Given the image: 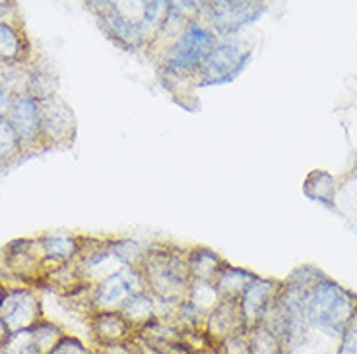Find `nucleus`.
Returning a JSON list of instances; mask_svg holds the SVG:
<instances>
[{
  "instance_id": "f257e3e1",
  "label": "nucleus",
  "mask_w": 357,
  "mask_h": 354,
  "mask_svg": "<svg viewBox=\"0 0 357 354\" xmlns=\"http://www.w3.org/2000/svg\"><path fill=\"white\" fill-rule=\"evenodd\" d=\"M307 321L309 328L324 335L340 337L356 319L357 306L354 296L338 284H317L307 292Z\"/></svg>"
},
{
  "instance_id": "f03ea898",
  "label": "nucleus",
  "mask_w": 357,
  "mask_h": 354,
  "mask_svg": "<svg viewBox=\"0 0 357 354\" xmlns=\"http://www.w3.org/2000/svg\"><path fill=\"white\" fill-rule=\"evenodd\" d=\"M214 37L200 24H190L171 49L167 66L171 70L188 72L200 68L214 51Z\"/></svg>"
},
{
  "instance_id": "7ed1b4c3",
  "label": "nucleus",
  "mask_w": 357,
  "mask_h": 354,
  "mask_svg": "<svg viewBox=\"0 0 357 354\" xmlns=\"http://www.w3.org/2000/svg\"><path fill=\"white\" fill-rule=\"evenodd\" d=\"M250 54L243 51L237 43H222L214 47V51L200 66V80L204 86H222L235 80L245 64L249 63Z\"/></svg>"
},
{
  "instance_id": "20e7f679",
  "label": "nucleus",
  "mask_w": 357,
  "mask_h": 354,
  "mask_svg": "<svg viewBox=\"0 0 357 354\" xmlns=\"http://www.w3.org/2000/svg\"><path fill=\"white\" fill-rule=\"evenodd\" d=\"M0 319L10 333H20L41 323V304L31 291L14 289L4 292L0 300Z\"/></svg>"
},
{
  "instance_id": "39448f33",
  "label": "nucleus",
  "mask_w": 357,
  "mask_h": 354,
  "mask_svg": "<svg viewBox=\"0 0 357 354\" xmlns=\"http://www.w3.org/2000/svg\"><path fill=\"white\" fill-rule=\"evenodd\" d=\"M64 331L51 321H41L36 328L10 333L6 343L0 346V354H49L61 343Z\"/></svg>"
},
{
  "instance_id": "423d86ee",
  "label": "nucleus",
  "mask_w": 357,
  "mask_h": 354,
  "mask_svg": "<svg viewBox=\"0 0 357 354\" xmlns=\"http://www.w3.org/2000/svg\"><path fill=\"white\" fill-rule=\"evenodd\" d=\"M212 26L222 33H233L249 26L262 14L264 6L257 2H210L206 4Z\"/></svg>"
},
{
  "instance_id": "0eeeda50",
  "label": "nucleus",
  "mask_w": 357,
  "mask_h": 354,
  "mask_svg": "<svg viewBox=\"0 0 357 354\" xmlns=\"http://www.w3.org/2000/svg\"><path fill=\"white\" fill-rule=\"evenodd\" d=\"M136 292H140L136 273L132 269H121L99 284L93 300L98 304V308H101V312L115 310V308H123L126 300Z\"/></svg>"
},
{
  "instance_id": "6e6552de",
  "label": "nucleus",
  "mask_w": 357,
  "mask_h": 354,
  "mask_svg": "<svg viewBox=\"0 0 357 354\" xmlns=\"http://www.w3.org/2000/svg\"><path fill=\"white\" fill-rule=\"evenodd\" d=\"M10 126L18 136L20 143H29L39 138L41 134V111H39V101L29 93H20L14 99L12 108H10L8 118Z\"/></svg>"
},
{
  "instance_id": "1a4fd4ad",
  "label": "nucleus",
  "mask_w": 357,
  "mask_h": 354,
  "mask_svg": "<svg viewBox=\"0 0 357 354\" xmlns=\"http://www.w3.org/2000/svg\"><path fill=\"white\" fill-rule=\"evenodd\" d=\"M148 273H150L152 289L165 300L177 298L185 284V267L178 259L171 256L161 254L152 259L148 266Z\"/></svg>"
},
{
  "instance_id": "9d476101",
  "label": "nucleus",
  "mask_w": 357,
  "mask_h": 354,
  "mask_svg": "<svg viewBox=\"0 0 357 354\" xmlns=\"http://www.w3.org/2000/svg\"><path fill=\"white\" fill-rule=\"evenodd\" d=\"M208 335L215 343H222L231 337L247 335V325L243 321L241 306L239 300L223 298L214 310L208 314Z\"/></svg>"
},
{
  "instance_id": "9b49d317",
  "label": "nucleus",
  "mask_w": 357,
  "mask_h": 354,
  "mask_svg": "<svg viewBox=\"0 0 357 354\" xmlns=\"http://www.w3.org/2000/svg\"><path fill=\"white\" fill-rule=\"evenodd\" d=\"M39 111H41V134L51 138V140H63L68 138L74 128L72 122V111L63 99L51 95L39 101Z\"/></svg>"
},
{
  "instance_id": "f8f14e48",
  "label": "nucleus",
  "mask_w": 357,
  "mask_h": 354,
  "mask_svg": "<svg viewBox=\"0 0 357 354\" xmlns=\"http://www.w3.org/2000/svg\"><path fill=\"white\" fill-rule=\"evenodd\" d=\"M272 291H274V284L272 283L255 281V283H250L247 287V291L243 292V296L239 298V306H241L243 321L247 325V331L260 325L268 316V308H270V300H272Z\"/></svg>"
},
{
  "instance_id": "ddd939ff",
  "label": "nucleus",
  "mask_w": 357,
  "mask_h": 354,
  "mask_svg": "<svg viewBox=\"0 0 357 354\" xmlns=\"http://www.w3.org/2000/svg\"><path fill=\"white\" fill-rule=\"evenodd\" d=\"M91 328L101 345L116 346L130 335L132 323L123 316L121 310H105L96 314Z\"/></svg>"
},
{
  "instance_id": "4468645a",
  "label": "nucleus",
  "mask_w": 357,
  "mask_h": 354,
  "mask_svg": "<svg viewBox=\"0 0 357 354\" xmlns=\"http://www.w3.org/2000/svg\"><path fill=\"white\" fill-rule=\"evenodd\" d=\"M105 26H107L109 33L115 39H119L123 45L136 47V45L142 43V26L128 18V16H125L116 6L105 14Z\"/></svg>"
},
{
  "instance_id": "2eb2a0df",
  "label": "nucleus",
  "mask_w": 357,
  "mask_h": 354,
  "mask_svg": "<svg viewBox=\"0 0 357 354\" xmlns=\"http://www.w3.org/2000/svg\"><path fill=\"white\" fill-rule=\"evenodd\" d=\"M247 343L250 354H286L282 341L264 323L247 331Z\"/></svg>"
},
{
  "instance_id": "dca6fc26",
  "label": "nucleus",
  "mask_w": 357,
  "mask_h": 354,
  "mask_svg": "<svg viewBox=\"0 0 357 354\" xmlns=\"http://www.w3.org/2000/svg\"><path fill=\"white\" fill-rule=\"evenodd\" d=\"M123 316H125L130 323H140V325H148L152 318L155 316L153 314V302L142 294V292H136L134 296H130L126 304L121 308Z\"/></svg>"
},
{
  "instance_id": "f3484780",
  "label": "nucleus",
  "mask_w": 357,
  "mask_h": 354,
  "mask_svg": "<svg viewBox=\"0 0 357 354\" xmlns=\"http://www.w3.org/2000/svg\"><path fill=\"white\" fill-rule=\"evenodd\" d=\"M39 248L43 250L45 257L51 259H68V257L76 252V242L72 236H64V234H53V236H45L39 242Z\"/></svg>"
},
{
  "instance_id": "a211bd4d",
  "label": "nucleus",
  "mask_w": 357,
  "mask_h": 354,
  "mask_svg": "<svg viewBox=\"0 0 357 354\" xmlns=\"http://www.w3.org/2000/svg\"><path fill=\"white\" fill-rule=\"evenodd\" d=\"M250 275L241 271V269H231L227 273H223L222 281L218 284V292L223 294L229 300H239L243 296V292L247 291L249 287Z\"/></svg>"
},
{
  "instance_id": "6ab92c4d",
  "label": "nucleus",
  "mask_w": 357,
  "mask_h": 354,
  "mask_svg": "<svg viewBox=\"0 0 357 354\" xmlns=\"http://www.w3.org/2000/svg\"><path fill=\"white\" fill-rule=\"evenodd\" d=\"M22 54V39L18 31L8 24L0 22V58L16 61Z\"/></svg>"
},
{
  "instance_id": "aec40b11",
  "label": "nucleus",
  "mask_w": 357,
  "mask_h": 354,
  "mask_svg": "<svg viewBox=\"0 0 357 354\" xmlns=\"http://www.w3.org/2000/svg\"><path fill=\"white\" fill-rule=\"evenodd\" d=\"M20 140L16 132H14V128L10 126V122L6 118H0V159H6L10 157L14 151L18 150Z\"/></svg>"
},
{
  "instance_id": "412c9836",
  "label": "nucleus",
  "mask_w": 357,
  "mask_h": 354,
  "mask_svg": "<svg viewBox=\"0 0 357 354\" xmlns=\"http://www.w3.org/2000/svg\"><path fill=\"white\" fill-rule=\"evenodd\" d=\"M220 264V259L212 254V252H202V254H197L195 262H192V271L198 275V277H208L215 271V267Z\"/></svg>"
},
{
  "instance_id": "4be33fe9",
  "label": "nucleus",
  "mask_w": 357,
  "mask_h": 354,
  "mask_svg": "<svg viewBox=\"0 0 357 354\" xmlns=\"http://www.w3.org/2000/svg\"><path fill=\"white\" fill-rule=\"evenodd\" d=\"M336 354H357V316L346 331L340 335V345Z\"/></svg>"
},
{
  "instance_id": "5701e85b",
  "label": "nucleus",
  "mask_w": 357,
  "mask_h": 354,
  "mask_svg": "<svg viewBox=\"0 0 357 354\" xmlns=\"http://www.w3.org/2000/svg\"><path fill=\"white\" fill-rule=\"evenodd\" d=\"M49 354H91V353L88 351V346H84L82 341L74 339V337L64 335L63 339H61V343L54 346L53 351H51Z\"/></svg>"
},
{
  "instance_id": "b1692460",
  "label": "nucleus",
  "mask_w": 357,
  "mask_h": 354,
  "mask_svg": "<svg viewBox=\"0 0 357 354\" xmlns=\"http://www.w3.org/2000/svg\"><path fill=\"white\" fill-rule=\"evenodd\" d=\"M12 103H14V99H12V95H10L8 89L0 86V118H8Z\"/></svg>"
},
{
  "instance_id": "393cba45",
  "label": "nucleus",
  "mask_w": 357,
  "mask_h": 354,
  "mask_svg": "<svg viewBox=\"0 0 357 354\" xmlns=\"http://www.w3.org/2000/svg\"><path fill=\"white\" fill-rule=\"evenodd\" d=\"M8 337H10L8 328H6V325H4V321L0 319V346L6 343V339H8Z\"/></svg>"
},
{
  "instance_id": "a878e982",
  "label": "nucleus",
  "mask_w": 357,
  "mask_h": 354,
  "mask_svg": "<svg viewBox=\"0 0 357 354\" xmlns=\"http://www.w3.org/2000/svg\"><path fill=\"white\" fill-rule=\"evenodd\" d=\"M2 296H4V289L0 287V300H2Z\"/></svg>"
}]
</instances>
